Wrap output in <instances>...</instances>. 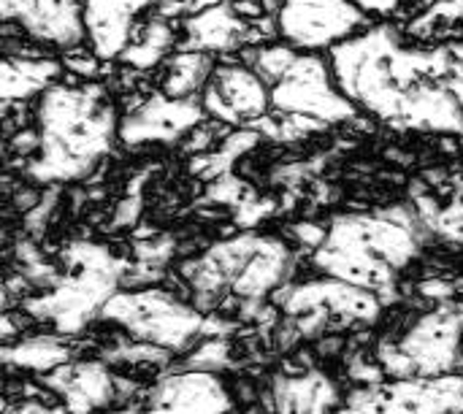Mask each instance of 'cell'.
I'll return each instance as SVG.
<instances>
[{
  "label": "cell",
  "instance_id": "obj_1",
  "mask_svg": "<svg viewBox=\"0 0 463 414\" xmlns=\"http://www.w3.org/2000/svg\"><path fill=\"white\" fill-rule=\"evenodd\" d=\"M453 49H410L393 27H372L331 49L339 89L377 119L407 130L463 133L448 76Z\"/></svg>",
  "mask_w": 463,
  "mask_h": 414
},
{
  "label": "cell",
  "instance_id": "obj_2",
  "mask_svg": "<svg viewBox=\"0 0 463 414\" xmlns=\"http://www.w3.org/2000/svg\"><path fill=\"white\" fill-rule=\"evenodd\" d=\"M117 111L98 84H52L38 100V146L24 176L38 184L84 179L119 136Z\"/></svg>",
  "mask_w": 463,
  "mask_h": 414
},
{
  "label": "cell",
  "instance_id": "obj_3",
  "mask_svg": "<svg viewBox=\"0 0 463 414\" xmlns=\"http://www.w3.org/2000/svg\"><path fill=\"white\" fill-rule=\"evenodd\" d=\"M420 214L407 206L339 214L331 220L312 260L326 277L374 290L388 304V298H399L396 274L420 255Z\"/></svg>",
  "mask_w": 463,
  "mask_h": 414
},
{
  "label": "cell",
  "instance_id": "obj_4",
  "mask_svg": "<svg viewBox=\"0 0 463 414\" xmlns=\"http://www.w3.org/2000/svg\"><path fill=\"white\" fill-rule=\"evenodd\" d=\"M65 274L43 296L27 298L24 312L35 320H43L60 336H79L111 296L119 293L128 274V263L92 241H73L62 252Z\"/></svg>",
  "mask_w": 463,
  "mask_h": 414
},
{
  "label": "cell",
  "instance_id": "obj_5",
  "mask_svg": "<svg viewBox=\"0 0 463 414\" xmlns=\"http://www.w3.org/2000/svg\"><path fill=\"white\" fill-rule=\"evenodd\" d=\"M100 320L119 325L138 342L182 353L198 336H203L206 315L195 304H184L174 293L141 287L119 290L117 296H111V301L100 312Z\"/></svg>",
  "mask_w": 463,
  "mask_h": 414
},
{
  "label": "cell",
  "instance_id": "obj_6",
  "mask_svg": "<svg viewBox=\"0 0 463 414\" xmlns=\"http://www.w3.org/2000/svg\"><path fill=\"white\" fill-rule=\"evenodd\" d=\"M271 106L323 125L358 117V106L339 89L331 65L317 52H298L282 79L271 84Z\"/></svg>",
  "mask_w": 463,
  "mask_h": 414
},
{
  "label": "cell",
  "instance_id": "obj_7",
  "mask_svg": "<svg viewBox=\"0 0 463 414\" xmlns=\"http://www.w3.org/2000/svg\"><path fill=\"white\" fill-rule=\"evenodd\" d=\"M347 407L361 414H461L463 374L366 385L347 396Z\"/></svg>",
  "mask_w": 463,
  "mask_h": 414
},
{
  "label": "cell",
  "instance_id": "obj_8",
  "mask_svg": "<svg viewBox=\"0 0 463 414\" xmlns=\"http://www.w3.org/2000/svg\"><path fill=\"white\" fill-rule=\"evenodd\" d=\"M366 24V11L353 0H279L277 30L301 49L320 52L334 49Z\"/></svg>",
  "mask_w": 463,
  "mask_h": 414
},
{
  "label": "cell",
  "instance_id": "obj_9",
  "mask_svg": "<svg viewBox=\"0 0 463 414\" xmlns=\"http://www.w3.org/2000/svg\"><path fill=\"white\" fill-rule=\"evenodd\" d=\"M263 239L266 236H260V233L244 231V233H236L231 239L217 241L201 258L187 260L182 266V277L193 293V304L203 315L220 312L222 301L231 296L233 282L241 277L247 263L255 258Z\"/></svg>",
  "mask_w": 463,
  "mask_h": 414
},
{
  "label": "cell",
  "instance_id": "obj_10",
  "mask_svg": "<svg viewBox=\"0 0 463 414\" xmlns=\"http://www.w3.org/2000/svg\"><path fill=\"white\" fill-rule=\"evenodd\" d=\"M271 301L282 306V315H304L309 309H326L336 325H353V323H374L383 312V298L374 290L326 277L317 282L304 285H282Z\"/></svg>",
  "mask_w": 463,
  "mask_h": 414
},
{
  "label": "cell",
  "instance_id": "obj_11",
  "mask_svg": "<svg viewBox=\"0 0 463 414\" xmlns=\"http://www.w3.org/2000/svg\"><path fill=\"white\" fill-rule=\"evenodd\" d=\"M463 339V306L442 301L434 312H426L402 336L399 347L415 363L418 377L456 374Z\"/></svg>",
  "mask_w": 463,
  "mask_h": 414
},
{
  "label": "cell",
  "instance_id": "obj_12",
  "mask_svg": "<svg viewBox=\"0 0 463 414\" xmlns=\"http://www.w3.org/2000/svg\"><path fill=\"white\" fill-rule=\"evenodd\" d=\"M5 27L52 49L73 52L87 38L84 0H0Z\"/></svg>",
  "mask_w": 463,
  "mask_h": 414
},
{
  "label": "cell",
  "instance_id": "obj_13",
  "mask_svg": "<svg viewBox=\"0 0 463 414\" xmlns=\"http://www.w3.org/2000/svg\"><path fill=\"white\" fill-rule=\"evenodd\" d=\"M201 103L209 117L228 125H247L263 119L271 106V87L252 65H217L203 87Z\"/></svg>",
  "mask_w": 463,
  "mask_h": 414
},
{
  "label": "cell",
  "instance_id": "obj_14",
  "mask_svg": "<svg viewBox=\"0 0 463 414\" xmlns=\"http://www.w3.org/2000/svg\"><path fill=\"white\" fill-rule=\"evenodd\" d=\"M203 117H206V108L195 98H168L165 92H160L122 117L119 138L128 146L168 144V141L182 138L193 127H198Z\"/></svg>",
  "mask_w": 463,
  "mask_h": 414
},
{
  "label": "cell",
  "instance_id": "obj_15",
  "mask_svg": "<svg viewBox=\"0 0 463 414\" xmlns=\"http://www.w3.org/2000/svg\"><path fill=\"white\" fill-rule=\"evenodd\" d=\"M231 396L209 372H171L149 393L141 414H228Z\"/></svg>",
  "mask_w": 463,
  "mask_h": 414
},
{
  "label": "cell",
  "instance_id": "obj_16",
  "mask_svg": "<svg viewBox=\"0 0 463 414\" xmlns=\"http://www.w3.org/2000/svg\"><path fill=\"white\" fill-rule=\"evenodd\" d=\"M38 382L57 393L71 414H92L117 401V377L109 374L106 361H68L41 374Z\"/></svg>",
  "mask_w": 463,
  "mask_h": 414
},
{
  "label": "cell",
  "instance_id": "obj_17",
  "mask_svg": "<svg viewBox=\"0 0 463 414\" xmlns=\"http://www.w3.org/2000/svg\"><path fill=\"white\" fill-rule=\"evenodd\" d=\"M250 35V24L241 19L239 8L228 3H214L187 16L184 22V49H201L209 54H225L239 49Z\"/></svg>",
  "mask_w": 463,
  "mask_h": 414
},
{
  "label": "cell",
  "instance_id": "obj_18",
  "mask_svg": "<svg viewBox=\"0 0 463 414\" xmlns=\"http://www.w3.org/2000/svg\"><path fill=\"white\" fill-rule=\"evenodd\" d=\"M136 0H84V22L90 49L100 60L119 57L133 38Z\"/></svg>",
  "mask_w": 463,
  "mask_h": 414
},
{
  "label": "cell",
  "instance_id": "obj_19",
  "mask_svg": "<svg viewBox=\"0 0 463 414\" xmlns=\"http://www.w3.org/2000/svg\"><path fill=\"white\" fill-rule=\"evenodd\" d=\"M274 414H328L339 404L336 385L320 372L274 377Z\"/></svg>",
  "mask_w": 463,
  "mask_h": 414
},
{
  "label": "cell",
  "instance_id": "obj_20",
  "mask_svg": "<svg viewBox=\"0 0 463 414\" xmlns=\"http://www.w3.org/2000/svg\"><path fill=\"white\" fill-rule=\"evenodd\" d=\"M62 65L49 57H16L14 52H5L3 68H0V98L3 103L24 100L38 92H46L52 84H57Z\"/></svg>",
  "mask_w": 463,
  "mask_h": 414
},
{
  "label": "cell",
  "instance_id": "obj_21",
  "mask_svg": "<svg viewBox=\"0 0 463 414\" xmlns=\"http://www.w3.org/2000/svg\"><path fill=\"white\" fill-rule=\"evenodd\" d=\"M62 339L65 336L54 334V336H33L16 344H5L0 361L8 369H30L35 374H46L71 361V350Z\"/></svg>",
  "mask_w": 463,
  "mask_h": 414
},
{
  "label": "cell",
  "instance_id": "obj_22",
  "mask_svg": "<svg viewBox=\"0 0 463 414\" xmlns=\"http://www.w3.org/2000/svg\"><path fill=\"white\" fill-rule=\"evenodd\" d=\"M212 54L201 49H182L176 52L163 73V92L168 98H195V92H203L209 76H212Z\"/></svg>",
  "mask_w": 463,
  "mask_h": 414
},
{
  "label": "cell",
  "instance_id": "obj_23",
  "mask_svg": "<svg viewBox=\"0 0 463 414\" xmlns=\"http://www.w3.org/2000/svg\"><path fill=\"white\" fill-rule=\"evenodd\" d=\"M176 41V30L165 16H155L149 19L141 30H133L130 43L125 46V52L119 54L128 65L133 68H155L174 46Z\"/></svg>",
  "mask_w": 463,
  "mask_h": 414
},
{
  "label": "cell",
  "instance_id": "obj_24",
  "mask_svg": "<svg viewBox=\"0 0 463 414\" xmlns=\"http://www.w3.org/2000/svg\"><path fill=\"white\" fill-rule=\"evenodd\" d=\"M171 358H174L171 350L149 344V342H138L133 336L117 339L100 355V361H106V363H130V366H168Z\"/></svg>",
  "mask_w": 463,
  "mask_h": 414
},
{
  "label": "cell",
  "instance_id": "obj_25",
  "mask_svg": "<svg viewBox=\"0 0 463 414\" xmlns=\"http://www.w3.org/2000/svg\"><path fill=\"white\" fill-rule=\"evenodd\" d=\"M233 366L231 358V342L228 339H206L195 353H190L179 366H174L171 372H225Z\"/></svg>",
  "mask_w": 463,
  "mask_h": 414
},
{
  "label": "cell",
  "instance_id": "obj_26",
  "mask_svg": "<svg viewBox=\"0 0 463 414\" xmlns=\"http://www.w3.org/2000/svg\"><path fill=\"white\" fill-rule=\"evenodd\" d=\"M298 57V49L290 43H277V46H266L258 49V54L252 57V68L263 76V81L271 87L277 79H282V73L293 65V60Z\"/></svg>",
  "mask_w": 463,
  "mask_h": 414
},
{
  "label": "cell",
  "instance_id": "obj_27",
  "mask_svg": "<svg viewBox=\"0 0 463 414\" xmlns=\"http://www.w3.org/2000/svg\"><path fill=\"white\" fill-rule=\"evenodd\" d=\"M377 361H380V366L385 369V374L393 377V380L418 377L415 363L407 358V353H404V350L399 347V342H393L391 336L380 339V344H377Z\"/></svg>",
  "mask_w": 463,
  "mask_h": 414
},
{
  "label": "cell",
  "instance_id": "obj_28",
  "mask_svg": "<svg viewBox=\"0 0 463 414\" xmlns=\"http://www.w3.org/2000/svg\"><path fill=\"white\" fill-rule=\"evenodd\" d=\"M347 374H350V380L364 382V385H380V382H385V377H388V374H385V369L380 366V361H377V363H369L364 353L350 355Z\"/></svg>",
  "mask_w": 463,
  "mask_h": 414
},
{
  "label": "cell",
  "instance_id": "obj_29",
  "mask_svg": "<svg viewBox=\"0 0 463 414\" xmlns=\"http://www.w3.org/2000/svg\"><path fill=\"white\" fill-rule=\"evenodd\" d=\"M450 49H453V68H450V76H448V87L453 89V95L458 98L463 108V43L450 46Z\"/></svg>",
  "mask_w": 463,
  "mask_h": 414
},
{
  "label": "cell",
  "instance_id": "obj_30",
  "mask_svg": "<svg viewBox=\"0 0 463 414\" xmlns=\"http://www.w3.org/2000/svg\"><path fill=\"white\" fill-rule=\"evenodd\" d=\"M296 239L304 244V247H312V249H317L320 244H323V239H326V228H320V225H312V222H301V225H296Z\"/></svg>",
  "mask_w": 463,
  "mask_h": 414
},
{
  "label": "cell",
  "instance_id": "obj_31",
  "mask_svg": "<svg viewBox=\"0 0 463 414\" xmlns=\"http://www.w3.org/2000/svg\"><path fill=\"white\" fill-rule=\"evenodd\" d=\"M138 212H141V203H138V198H128V201H122V206L117 209V214H114V228H133L136 225V220H138Z\"/></svg>",
  "mask_w": 463,
  "mask_h": 414
},
{
  "label": "cell",
  "instance_id": "obj_32",
  "mask_svg": "<svg viewBox=\"0 0 463 414\" xmlns=\"http://www.w3.org/2000/svg\"><path fill=\"white\" fill-rule=\"evenodd\" d=\"M14 414H71L68 412V407L62 404V407H52V404H38V401H24V404H19Z\"/></svg>",
  "mask_w": 463,
  "mask_h": 414
},
{
  "label": "cell",
  "instance_id": "obj_33",
  "mask_svg": "<svg viewBox=\"0 0 463 414\" xmlns=\"http://www.w3.org/2000/svg\"><path fill=\"white\" fill-rule=\"evenodd\" d=\"M168 5H174V14L176 11H190V14H195V11H201V8H209V5H214V3H228V0H165Z\"/></svg>",
  "mask_w": 463,
  "mask_h": 414
},
{
  "label": "cell",
  "instance_id": "obj_34",
  "mask_svg": "<svg viewBox=\"0 0 463 414\" xmlns=\"http://www.w3.org/2000/svg\"><path fill=\"white\" fill-rule=\"evenodd\" d=\"M420 293H423V296H429V298H439V301H445V298H450V296H453V287H450V285H445V282H426V285H420Z\"/></svg>",
  "mask_w": 463,
  "mask_h": 414
},
{
  "label": "cell",
  "instance_id": "obj_35",
  "mask_svg": "<svg viewBox=\"0 0 463 414\" xmlns=\"http://www.w3.org/2000/svg\"><path fill=\"white\" fill-rule=\"evenodd\" d=\"M353 3L364 11H380V14H388L399 5V0H353Z\"/></svg>",
  "mask_w": 463,
  "mask_h": 414
},
{
  "label": "cell",
  "instance_id": "obj_36",
  "mask_svg": "<svg viewBox=\"0 0 463 414\" xmlns=\"http://www.w3.org/2000/svg\"><path fill=\"white\" fill-rule=\"evenodd\" d=\"M339 347H342V339H334V342H328V344L323 342V344H320V353H323V355H331V353H336Z\"/></svg>",
  "mask_w": 463,
  "mask_h": 414
},
{
  "label": "cell",
  "instance_id": "obj_37",
  "mask_svg": "<svg viewBox=\"0 0 463 414\" xmlns=\"http://www.w3.org/2000/svg\"><path fill=\"white\" fill-rule=\"evenodd\" d=\"M244 414H263L260 409H250V412H244Z\"/></svg>",
  "mask_w": 463,
  "mask_h": 414
}]
</instances>
